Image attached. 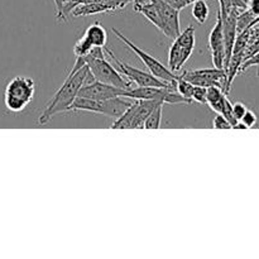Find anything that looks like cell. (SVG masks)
<instances>
[{
  "mask_svg": "<svg viewBox=\"0 0 259 259\" xmlns=\"http://www.w3.org/2000/svg\"><path fill=\"white\" fill-rule=\"evenodd\" d=\"M258 23H259V22H258Z\"/></svg>",
  "mask_w": 259,
  "mask_h": 259,
  "instance_id": "cell-32",
  "label": "cell"
},
{
  "mask_svg": "<svg viewBox=\"0 0 259 259\" xmlns=\"http://www.w3.org/2000/svg\"><path fill=\"white\" fill-rule=\"evenodd\" d=\"M212 128L214 129H232V124L227 120L224 115L218 114L212 120Z\"/></svg>",
  "mask_w": 259,
  "mask_h": 259,
  "instance_id": "cell-25",
  "label": "cell"
},
{
  "mask_svg": "<svg viewBox=\"0 0 259 259\" xmlns=\"http://www.w3.org/2000/svg\"><path fill=\"white\" fill-rule=\"evenodd\" d=\"M247 110H248L247 106H245L243 103H239V101H238V103L233 104V115L235 116L237 120H240Z\"/></svg>",
  "mask_w": 259,
  "mask_h": 259,
  "instance_id": "cell-27",
  "label": "cell"
},
{
  "mask_svg": "<svg viewBox=\"0 0 259 259\" xmlns=\"http://www.w3.org/2000/svg\"><path fill=\"white\" fill-rule=\"evenodd\" d=\"M137 104L138 100L134 101L123 114H121L119 118H116V120L111 124V129H129L132 126V121H133L134 114H136Z\"/></svg>",
  "mask_w": 259,
  "mask_h": 259,
  "instance_id": "cell-18",
  "label": "cell"
},
{
  "mask_svg": "<svg viewBox=\"0 0 259 259\" xmlns=\"http://www.w3.org/2000/svg\"><path fill=\"white\" fill-rule=\"evenodd\" d=\"M89 76H91L90 71L86 66L83 57H76L72 70L68 73L67 78L62 83V86L56 91L55 95L48 101L43 113L38 118V124L45 125L57 114L68 111V108L73 103V100L77 98L78 91L86 82Z\"/></svg>",
  "mask_w": 259,
  "mask_h": 259,
  "instance_id": "cell-1",
  "label": "cell"
},
{
  "mask_svg": "<svg viewBox=\"0 0 259 259\" xmlns=\"http://www.w3.org/2000/svg\"><path fill=\"white\" fill-rule=\"evenodd\" d=\"M209 50L211 52L212 63L214 67L224 68L225 65V45H224V34H223V20L220 17V13L218 10L217 23L212 27L211 32L209 34Z\"/></svg>",
  "mask_w": 259,
  "mask_h": 259,
  "instance_id": "cell-10",
  "label": "cell"
},
{
  "mask_svg": "<svg viewBox=\"0 0 259 259\" xmlns=\"http://www.w3.org/2000/svg\"><path fill=\"white\" fill-rule=\"evenodd\" d=\"M174 40H176L181 47L190 48V50H195V43H196V39H195V28L194 25L190 24L189 27L185 30H182Z\"/></svg>",
  "mask_w": 259,
  "mask_h": 259,
  "instance_id": "cell-19",
  "label": "cell"
},
{
  "mask_svg": "<svg viewBox=\"0 0 259 259\" xmlns=\"http://www.w3.org/2000/svg\"><path fill=\"white\" fill-rule=\"evenodd\" d=\"M191 99L194 101H196V103L206 104V88H202V86H194Z\"/></svg>",
  "mask_w": 259,
  "mask_h": 259,
  "instance_id": "cell-24",
  "label": "cell"
},
{
  "mask_svg": "<svg viewBox=\"0 0 259 259\" xmlns=\"http://www.w3.org/2000/svg\"><path fill=\"white\" fill-rule=\"evenodd\" d=\"M86 66L89 67L90 75L94 80H98L100 82L109 83V85L116 86V88L124 89V90H131V81L123 77L120 72L114 67L108 60H106V53L104 56H95L88 53L83 56Z\"/></svg>",
  "mask_w": 259,
  "mask_h": 259,
  "instance_id": "cell-2",
  "label": "cell"
},
{
  "mask_svg": "<svg viewBox=\"0 0 259 259\" xmlns=\"http://www.w3.org/2000/svg\"><path fill=\"white\" fill-rule=\"evenodd\" d=\"M192 17L199 24H204L209 18V7L206 4V0H196L192 3Z\"/></svg>",
  "mask_w": 259,
  "mask_h": 259,
  "instance_id": "cell-20",
  "label": "cell"
},
{
  "mask_svg": "<svg viewBox=\"0 0 259 259\" xmlns=\"http://www.w3.org/2000/svg\"><path fill=\"white\" fill-rule=\"evenodd\" d=\"M93 45L89 42L85 38V35L80 38L77 42L75 43V47H73V53H75V57H83V56L88 55L91 50H93Z\"/></svg>",
  "mask_w": 259,
  "mask_h": 259,
  "instance_id": "cell-23",
  "label": "cell"
},
{
  "mask_svg": "<svg viewBox=\"0 0 259 259\" xmlns=\"http://www.w3.org/2000/svg\"><path fill=\"white\" fill-rule=\"evenodd\" d=\"M240 121H243L247 125L248 129L253 128L255 125V123H257V115L252 110H247L244 115H243V118L240 119Z\"/></svg>",
  "mask_w": 259,
  "mask_h": 259,
  "instance_id": "cell-26",
  "label": "cell"
},
{
  "mask_svg": "<svg viewBox=\"0 0 259 259\" xmlns=\"http://www.w3.org/2000/svg\"><path fill=\"white\" fill-rule=\"evenodd\" d=\"M53 2H55V5H56V18H57V20H60L63 4H65L66 0H53Z\"/></svg>",
  "mask_w": 259,
  "mask_h": 259,
  "instance_id": "cell-30",
  "label": "cell"
},
{
  "mask_svg": "<svg viewBox=\"0 0 259 259\" xmlns=\"http://www.w3.org/2000/svg\"><path fill=\"white\" fill-rule=\"evenodd\" d=\"M194 50L181 47L176 40H174L168 53V66L172 72H176L182 68V66L189 61Z\"/></svg>",
  "mask_w": 259,
  "mask_h": 259,
  "instance_id": "cell-12",
  "label": "cell"
},
{
  "mask_svg": "<svg viewBox=\"0 0 259 259\" xmlns=\"http://www.w3.org/2000/svg\"><path fill=\"white\" fill-rule=\"evenodd\" d=\"M83 35L93 45V47H105L106 39H108V33H106L105 28L101 25V23H93L85 30Z\"/></svg>",
  "mask_w": 259,
  "mask_h": 259,
  "instance_id": "cell-15",
  "label": "cell"
},
{
  "mask_svg": "<svg viewBox=\"0 0 259 259\" xmlns=\"http://www.w3.org/2000/svg\"><path fill=\"white\" fill-rule=\"evenodd\" d=\"M128 90L116 88V86L109 85V83L100 82L95 80L90 83H83L82 88L78 91L80 98L93 99V100H108V99L116 98V96H123L125 98V93Z\"/></svg>",
  "mask_w": 259,
  "mask_h": 259,
  "instance_id": "cell-9",
  "label": "cell"
},
{
  "mask_svg": "<svg viewBox=\"0 0 259 259\" xmlns=\"http://www.w3.org/2000/svg\"><path fill=\"white\" fill-rule=\"evenodd\" d=\"M248 10L257 18V23L259 22V0H248Z\"/></svg>",
  "mask_w": 259,
  "mask_h": 259,
  "instance_id": "cell-28",
  "label": "cell"
},
{
  "mask_svg": "<svg viewBox=\"0 0 259 259\" xmlns=\"http://www.w3.org/2000/svg\"><path fill=\"white\" fill-rule=\"evenodd\" d=\"M225 99H227V94L223 91L222 88H218V86L206 88V104L218 114H222Z\"/></svg>",
  "mask_w": 259,
  "mask_h": 259,
  "instance_id": "cell-16",
  "label": "cell"
},
{
  "mask_svg": "<svg viewBox=\"0 0 259 259\" xmlns=\"http://www.w3.org/2000/svg\"><path fill=\"white\" fill-rule=\"evenodd\" d=\"M125 98L133 100H156L162 104H191L192 100L184 98L175 90L157 86H137L125 93Z\"/></svg>",
  "mask_w": 259,
  "mask_h": 259,
  "instance_id": "cell-6",
  "label": "cell"
},
{
  "mask_svg": "<svg viewBox=\"0 0 259 259\" xmlns=\"http://www.w3.org/2000/svg\"><path fill=\"white\" fill-rule=\"evenodd\" d=\"M35 86L32 78L25 77V76H17L9 81L5 89V106L8 110L13 113L23 111L33 100Z\"/></svg>",
  "mask_w": 259,
  "mask_h": 259,
  "instance_id": "cell-3",
  "label": "cell"
},
{
  "mask_svg": "<svg viewBox=\"0 0 259 259\" xmlns=\"http://www.w3.org/2000/svg\"><path fill=\"white\" fill-rule=\"evenodd\" d=\"M118 10V7L111 3H104V2H91V3H83V4H78L75 7L71 12L73 17H88V15H95L100 14V13H108Z\"/></svg>",
  "mask_w": 259,
  "mask_h": 259,
  "instance_id": "cell-11",
  "label": "cell"
},
{
  "mask_svg": "<svg viewBox=\"0 0 259 259\" xmlns=\"http://www.w3.org/2000/svg\"><path fill=\"white\" fill-rule=\"evenodd\" d=\"M164 2H166L167 4L171 5V7H174L175 9H177V10L184 9V8H186L187 5H189V3H187L186 0H164Z\"/></svg>",
  "mask_w": 259,
  "mask_h": 259,
  "instance_id": "cell-29",
  "label": "cell"
},
{
  "mask_svg": "<svg viewBox=\"0 0 259 259\" xmlns=\"http://www.w3.org/2000/svg\"><path fill=\"white\" fill-rule=\"evenodd\" d=\"M219 13L220 17L225 18L233 12V10H237V12L242 13L244 12L248 8V0H219Z\"/></svg>",
  "mask_w": 259,
  "mask_h": 259,
  "instance_id": "cell-17",
  "label": "cell"
},
{
  "mask_svg": "<svg viewBox=\"0 0 259 259\" xmlns=\"http://www.w3.org/2000/svg\"><path fill=\"white\" fill-rule=\"evenodd\" d=\"M162 111H163V104H159L152 110V113L147 116L144 121V129H158L161 128L162 123Z\"/></svg>",
  "mask_w": 259,
  "mask_h": 259,
  "instance_id": "cell-21",
  "label": "cell"
},
{
  "mask_svg": "<svg viewBox=\"0 0 259 259\" xmlns=\"http://www.w3.org/2000/svg\"><path fill=\"white\" fill-rule=\"evenodd\" d=\"M111 32L116 35V38H118V39H120L121 42L126 46V47L131 48V50L133 51L137 56H138L139 60L143 62V65L148 68V71L152 73V75L156 76V77L159 78V80L164 81V82L169 83V85L174 86V89H175V86H176V81H177V78H179V75H175V72H172V71L169 70V68H167L163 63L159 62L156 57H153V56H151L149 53L144 52L143 50H141L138 46L134 45L132 40H129V38H126L125 35H124L121 32H119L118 29L113 28V29H111Z\"/></svg>",
  "mask_w": 259,
  "mask_h": 259,
  "instance_id": "cell-5",
  "label": "cell"
},
{
  "mask_svg": "<svg viewBox=\"0 0 259 259\" xmlns=\"http://www.w3.org/2000/svg\"><path fill=\"white\" fill-rule=\"evenodd\" d=\"M175 90H176V93H179L180 95L184 96V98L192 100L191 96H192V91H194V85H192L191 82H189L186 78L182 77V75H180L179 78H177Z\"/></svg>",
  "mask_w": 259,
  "mask_h": 259,
  "instance_id": "cell-22",
  "label": "cell"
},
{
  "mask_svg": "<svg viewBox=\"0 0 259 259\" xmlns=\"http://www.w3.org/2000/svg\"><path fill=\"white\" fill-rule=\"evenodd\" d=\"M257 75H258V77H259V70L257 71Z\"/></svg>",
  "mask_w": 259,
  "mask_h": 259,
  "instance_id": "cell-31",
  "label": "cell"
},
{
  "mask_svg": "<svg viewBox=\"0 0 259 259\" xmlns=\"http://www.w3.org/2000/svg\"><path fill=\"white\" fill-rule=\"evenodd\" d=\"M132 104L133 101L123 99V96H116L108 100H93L77 96L68 108V111H91L111 118H119Z\"/></svg>",
  "mask_w": 259,
  "mask_h": 259,
  "instance_id": "cell-4",
  "label": "cell"
},
{
  "mask_svg": "<svg viewBox=\"0 0 259 259\" xmlns=\"http://www.w3.org/2000/svg\"><path fill=\"white\" fill-rule=\"evenodd\" d=\"M159 101L156 100H138L137 104L136 114H134L133 121H132L131 129H144V121H146L147 116L152 113L157 105H159Z\"/></svg>",
  "mask_w": 259,
  "mask_h": 259,
  "instance_id": "cell-14",
  "label": "cell"
},
{
  "mask_svg": "<svg viewBox=\"0 0 259 259\" xmlns=\"http://www.w3.org/2000/svg\"><path fill=\"white\" fill-rule=\"evenodd\" d=\"M104 51H105L106 56L114 61L116 70H118L124 77H126V80L132 81V82L136 83L137 86H157V88H168L175 90L174 86L164 82V81L159 80V78H157L156 76L152 75L149 71L147 72V71L139 70V68L133 67V66L128 65L126 62L121 61L120 58L116 57L113 53V51L109 50L108 47H104Z\"/></svg>",
  "mask_w": 259,
  "mask_h": 259,
  "instance_id": "cell-7",
  "label": "cell"
},
{
  "mask_svg": "<svg viewBox=\"0 0 259 259\" xmlns=\"http://www.w3.org/2000/svg\"><path fill=\"white\" fill-rule=\"evenodd\" d=\"M134 12L139 13V14L144 15L152 24L156 25L159 30L162 29V23L159 19L158 10H157L156 5L153 4L152 0H136L133 4Z\"/></svg>",
  "mask_w": 259,
  "mask_h": 259,
  "instance_id": "cell-13",
  "label": "cell"
},
{
  "mask_svg": "<svg viewBox=\"0 0 259 259\" xmlns=\"http://www.w3.org/2000/svg\"><path fill=\"white\" fill-rule=\"evenodd\" d=\"M152 2L156 5L157 10H158L159 19H161L162 23L161 32L166 37L175 39L181 33V28H180V10L175 9L174 7L167 4L164 0H152Z\"/></svg>",
  "mask_w": 259,
  "mask_h": 259,
  "instance_id": "cell-8",
  "label": "cell"
}]
</instances>
